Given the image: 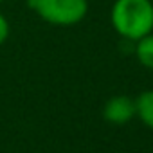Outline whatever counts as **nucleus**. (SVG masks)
<instances>
[{"label": "nucleus", "mask_w": 153, "mask_h": 153, "mask_svg": "<svg viewBox=\"0 0 153 153\" xmlns=\"http://www.w3.org/2000/svg\"><path fill=\"white\" fill-rule=\"evenodd\" d=\"M110 20L117 34L137 42L153 31V4L151 0H115Z\"/></svg>", "instance_id": "obj_1"}, {"label": "nucleus", "mask_w": 153, "mask_h": 153, "mask_svg": "<svg viewBox=\"0 0 153 153\" xmlns=\"http://www.w3.org/2000/svg\"><path fill=\"white\" fill-rule=\"evenodd\" d=\"M27 6L52 25L79 24L88 11L87 0H27Z\"/></svg>", "instance_id": "obj_2"}, {"label": "nucleus", "mask_w": 153, "mask_h": 153, "mask_svg": "<svg viewBox=\"0 0 153 153\" xmlns=\"http://www.w3.org/2000/svg\"><path fill=\"white\" fill-rule=\"evenodd\" d=\"M135 115V99L128 96H114L103 108V117L112 124H124Z\"/></svg>", "instance_id": "obj_3"}, {"label": "nucleus", "mask_w": 153, "mask_h": 153, "mask_svg": "<svg viewBox=\"0 0 153 153\" xmlns=\"http://www.w3.org/2000/svg\"><path fill=\"white\" fill-rule=\"evenodd\" d=\"M135 115L153 130V90H146L135 99Z\"/></svg>", "instance_id": "obj_4"}, {"label": "nucleus", "mask_w": 153, "mask_h": 153, "mask_svg": "<svg viewBox=\"0 0 153 153\" xmlns=\"http://www.w3.org/2000/svg\"><path fill=\"white\" fill-rule=\"evenodd\" d=\"M135 56L139 59V63L146 68L153 70V33L142 36L140 40H137L135 45Z\"/></svg>", "instance_id": "obj_5"}, {"label": "nucleus", "mask_w": 153, "mask_h": 153, "mask_svg": "<svg viewBox=\"0 0 153 153\" xmlns=\"http://www.w3.org/2000/svg\"><path fill=\"white\" fill-rule=\"evenodd\" d=\"M9 36V22L6 20V16L0 13V45H2Z\"/></svg>", "instance_id": "obj_6"}, {"label": "nucleus", "mask_w": 153, "mask_h": 153, "mask_svg": "<svg viewBox=\"0 0 153 153\" xmlns=\"http://www.w3.org/2000/svg\"><path fill=\"white\" fill-rule=\"evenodd\" d=\"M0 2H4V0H0Z\"/></svg>", "instance_id": "obj_7"}]
</instances>
